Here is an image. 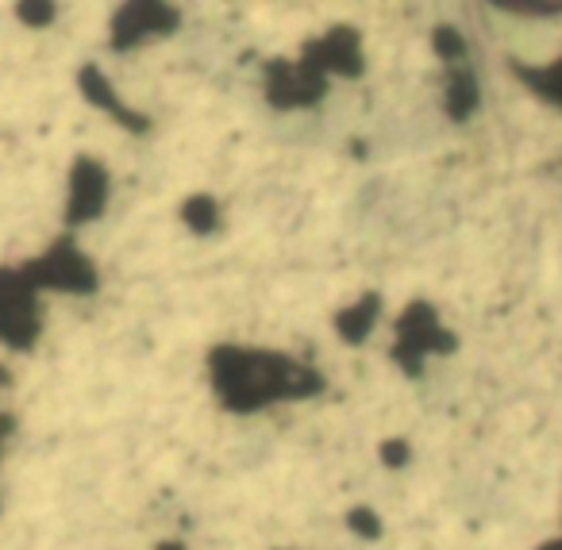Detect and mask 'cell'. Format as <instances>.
Segmentation results:
<instances>
[{
	"label": "cell",
	"mask_w": 562,
	"mask_h": 550,
	"mask_svg": "<svg viewBox=\"0 0 562 550\" xmlns=\"http://www.w3.org/2000/svg\"><path fill=\"white\" fill-rule=\"evenodd\" d=\"M551 81H554V86H559V101H562V63L554 66V78H551Z\"/></svg>",
	"instance_id": "1"
}]
</instances>
